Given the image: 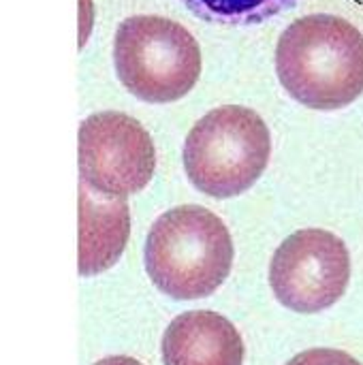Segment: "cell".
<instances>
[{
    "label": "cell",
    "instance_id": "30bf717a",
    "mask_svg": "<svg viewBox=\"0 0 363 365\" xmlns=\"http://www.w3.org/2000/svg\"><path fill=\"white\" fill-rule=\"evenodd\" d=\"M287 365H362L353 355L338 349H310L295 355Z\"/></svg>",
    "mask_w": 363,
    "mask_h": 365
},
{
    "label": "cell",
    "instance_id": "277c9868",
    "mask_svg": "<svg viewBox=\"0 0 363 365\" xmlns=\"http://www.w3.org/2000/svg\"><path fill=\"white\" fill-rule=\"evenodd\" d=\"M113 62L122 86L139 101L156 105L184 98L201 75L197 38L160 15L126 17L116 30Z\"/></svg>",
    "mask_w": 363,
    "mask_h": 365
},
{
    "label": "cell",
    "instance_id": "9c48e42d",
    "mask_svg": "<svg viewBox=\"0 0 363 365\" xmlns=\"http://www.w3.org/2000/svg\"><path fill=\"white\" fill-rule=\"evenodd\" d=\"M199 19L223 26H252L293 9L300 0H182Z\"/></svg>",
    "mask_w": 363,
    "mask_h": 365
},
{
    "label": "cell",
    "instance_id": "3957f363",
    "mask_svg": "<svg viewBox=\"0 0 363 365\" xmlns=\"http://www.w3.org/2000/svg\"><path fill=\"white\" fill-rule=\"evenodd\" d=\"M272 154L265 120L248 107L223 105L205 113L186 135L184 169L197 190L231 199L257 184Z\"/></svg>",
    "mask_w": 363,
    "mask_h": 365
},
{
    "label": "cell",
    "instance_id": "ba28073f",
    "mask_svg": "<svg viewBox=\"0 0 363 365\" xmlns=\"http://www.w3.org/2000/svg\"><path fill=\"white\" fill-rule=\"evenodd\" d=\"M128 235V203L79 184V276L90 278L111 269L120 261Z\"/></svg>",
    "mask_w": 363,
    "mask_h": 365
},
{
    "label": "cell",
    "instance_id": "8992f818",
    "mask_svg": "<svg viewBox=\"0 0 363 365\" xmlns=\"http://www.w3.org/2000/svg\"><path fill=\"white\" fill-rule=\"evenodd\" d=\"M154 169V141L135 118L101 111L79 124V184L126 199L150 184Z\"/></svg>",
    "mask_w": 363,
    "mask_h": 365
},
{
    "label": "cell",
    "instance_id": "6da1fadb",
    "mask_svg": "<svg viewBox=\"0 0 363 365\" xmlns=\"http://www.w3.org/2000/svg\"><path fill=\"white\" fill-rule=\"evenodd\" d=\"M276 75L304 107L334 111L363 92V34L332 13L304 15L287 26L276 47Z\"/></svg>",
    "mask_w": 363,
    "mask_h": 365
},
{
    "label": "cell",
    "instance_id": "8fae6325",
    "mask_svg": "<svg viewBox=\"0 0 363 365\" xmlns=\"http://www.w3.org/2000/svg\"><path fill=\"white\" fill-rule=\"evenodd\" d=\"M94 365H143V364H139L137 359L126 357V355H111V357H105V359L96 361Z\"/></svg>",
    "mask_w": 363,
    "mask_h": 365
},
{
    "label": "cell",
    "instance_id": "5b68a950",
    "mask_svg": "<svg viewBox=\"0 0 363 365\" xmlns=\"http://www.w3.org/2000/svg\"><path fill=\"white\" fill-rule=\"evenodd\" d=\"M351 282V252L325 229H302L274 252L270 284L276 299L300 314H317L342 299Z\"/></svg>",
    "mask_w": 363,
    "mask_h": 365
},
{
    "label": "cell",
    "instance_id": "7a4b0ae2",
    "mask_svg": "<svg viewBox=\"0 0 363 365\" xmlns=\"http://www.w3.org/2000/svg\"><path fill=\"white\" fill-rule=\"evenodd\" d=\"M143 265L158 291L193 302L214 295L233 267V240L227 225L208 207L180 205L152 225Z\"/></svg>",
    "mask_w": 363,
    "mask_h": 365
},
{
    "label": "cell",
    "instance_id": "52a82bcc",
    "mask_svg": "<svg viewBox=\"0 0 363 365\" xmlns=\"http://www.w3.org/2000/svg\"><path fill=\"white\" fill-rule=\"evenodd\" d=\"M244 353L237 327L212 310L175 317L160 342L163 365H244Z\"/></svg>",
    "mask_w": 363,
    "mask_h": 365
}]
</instances>
